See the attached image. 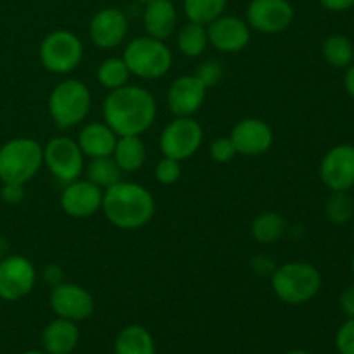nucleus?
I'll list each match as a JSON object with an SVG mask.
<instances>
[{"mask_svg": "<svg viewBox=\"0 0 354 354\" xmlns=\"http://www.w3.org/2000/svg\"><path fill=\"white\" fill-rule=\"evenodd\" d=\"M158 116V102L147 88L140 85H124L111 90L102 104L104 123L118 137H131L149 130Z\"/></svg>", "mask_w": 354, "mask_h": 354, "instance_id": "obj_1", "label": "nucleus"}, {"mask_svg": "<svg viewBox=\"0 0 354 354\" xmlns=\"http://www.w3.org/2000/svg\"><path fill=\"white\" fill-rule=\"evenodd\" d=\"M102 211L120 230H138L154 218L156 201L144 185L121 180L104 190Z\"/></svg>", "mask_w": 354, "mask_h": 354, "instance_id": "obj_2", "label": "nucleus"}, {"mask_svg": "<svg viewBox=\"0 0 354 354\" xmlns=\"http://www.w3.org/2000/svg\"><path fill=\"white\" fill-rule=\"evenodd\" d=\"M272 289L282 303L301 306L313 301L322 290V273L311 263L289 261L277 266L270 275Z\"/></svg>", "mask_w": 354, "mask_h": 354, "instance_id": "obj_3", "label": "nucleus"}, {"mask_svg": "<svg viewBox=\"0 0 354 354\" xmlns=\"http://www.w3.org/2000/svg\"><path fill=\"white\" fill-rule=\"evenodd\" d=\"M44 166V145L30 137H17L0 147V182L26 185Z\"/></svg>", "mask_w": 354, "mask_h": 354, "instance_id": "obj_4", "label": "nucleus"}, {"mask_svg": "<svg viewBox=\"0 0 354 354\" xmlns=\"http://www.w3.org/2000/svg\"><path fill=\"white\" fill-rule=\"evenodd\" d=\"M123 61L137 78L159 80L171 69L173 52L166 41L145 35L128 41L123 52Z\"/></svg>", "mask_w": 354, "mask_h": 354, "instance_id": "obj_5", "label": "nucleus"}, {"mask_svg": "<svg viewBox=\"0 0 354 354\" xmlns=\"http://www.w3.org/2000/svg\"><path fill=\"white\" fill-rule=\"evenodd\" d=\"M92 109V93L83 82L75 78L57 83L48 95V113L62 130L83 123Z\"/></svg>", "mask_w": 354, "mask_h": 354, "instance_id": "obj_6", "label": "nucleus"}, {"mask_svg": "<svg viewBox=\"0 0 354 354\" xmlns=\"http://www.w3.org/2000/svg\"><path fill=\"white\" fill-rule=\"evenodd\" d=\"M40 62L48 73L69 75L83 61V44L73 31L55 30L41 40Z\"/></svg>", "mask_w": 354, "mask_h": 354, "instance_id": "obj_7", "label": "nucleus"}, {"mask_svg": "<svg viewBox=\"0 0 354 354\" xmlns=\"http://www.w3.org/2000/svg\"><path fill=\"white\" fill-rule=\"evenodd\" d=\"M204 130L199 121L192 118H175L169 121L159 137L162 156L175 161H185L196 156L203 147Z\"/></svg>", "mask_w": 354, "mask_h": 354, "instance_id": "obj_8", "label": "nucleus"}, {"mask_svg": "<svg viewBox=\"0 0 354 354\" xmlns=\"http://www.w3.org/2000/svg\"><path fill=\"white\" fill-rule=\"evenodd\" d=\"M44 165L66 185L78 180L85 171V156L76 140L69 137H54L44 145Z\"/></svg>", "mask_w": 354, "mask_h": 354, "instance_id": "obj_9", "label": "nucleus"}, {"mask_svg": "<svg viewBox=\"0 0 354 354\" xmlns=\"http://www.w3.org/2000/svg\"><path fill=\"white\" fill-rule=\"evenodd\" d=\"M37 270L33 263L19 254H9L0 259V299L21 301L33 290Z\"/></svg>", "mask_w": 354, "mask_h": 354, "instance_id": "obj_10", "label": "nucleus"}, {"mask_svg": "<svg viewBox=\"0 0 354 354\" xmlns=\"http://www.w3.org/2000/svg\"><path fill=\"white\" fill-rule=\"evenodd\" d=\"M294 7L289 0H251L245 10V21L251 30L265 35H277L292 24Z\"/></svg>", "mask_w": 354, "mask_h": 354, "instance_id": "obj_11", "label": "nucleus"}, {"mask_svg": "<svg viewBox=\"0 0 354 354\" xmlns=\"http://www.w3.org/2000/svg\"><path fill=\"white\" fill-rule=\"evenodd\" d=\"M48 304L55 317L76 322V324L88 320L95 310V301L90 290L73 282H62L61 286L52 287Z\"/></svg>", "mask_w": 354, "mask_h": 354, "instance_id": "obj_12", "label": "nucleus"}, {"mask_svg": "<svg viewBox=\"0 0 354 354\" xmlns=\"http://www.w3.org/2000/svg\"><path fill=\"white\" fill-rule=\"evenodd\" d=\"M320 180L330 192H349L354 187V145L339 144L324 156Z\"/></svg>", "mask_w": 354, "mask_h": 354, "instance_id": "obj_13", "label": "nucleus"}, {"mask_svg": "<svg viewBox=\"0 0 354 354\" xmlns=\"http://www.w3.org/2000/svg\"><path fill=\"white\" fill-rule=\"evenodd\" d=\"M207 41L211 47L223 54H237L251 41V28L248 21L239 16L221 14L206 26Z\"/></svg>", "mask_w": 354, "mask_h": 354, "instance_id": "obj_14", "label": "nucleus"}, {"mask_svg": "<svg viewBox=\"0 0 354 354\" xmlns=\"http://www.w3.org/2000/svg\"><path fill=\"white\" fill-rule=\"evenodd\" d=\"M102 197L104 190L100 187L86 178H78L75 182L66 183L59 204L68 216L83 220L102 209Z\"/></svg>", "mask_w": 354, "mask_h": 354, "instance_id": "obj_15", "label": "nucleus"}, {"mask_svg": "<svg viewBox=\"0 0 354 354\" xmlns=\"http://www.w3.org/2000/svg\"><path fill=\"white\" fill-rule=\"evenodd\" d=\"M128 28L130 24L123 10L118 7H106L92 17L88 35L95 47L109 50V48L120 47L127 40Z\"/></svg>", "mask_w": 354, "mask_h": 354, "instance_id": "obj_16", "label": "nucleus"}, {"mask_svg": "<svg viewBox=\"0 0 354 354\" xmlns=\"http://www.w3.org/2000/svg\"><path fill=\"white\" fill-rule=\"evenodd\" d=\"M235 151L241 156H261L272 149L275 142L272 127L259 118H244L239 121L230 133Z\"/></svg>", "mask_w": 354, "mask_h": 354, "instance_id": "obj_17", "label": "nucleus"}, {"mask_svg": "<svg viewBox=\"0 0 354 354\" xmlns=\"http://www.w3.org/2000/svg\"><path fill=\"white\" fill-rule=\"evenodd\" d=\"M207 88L196 75H182L173 80L166 93V104L175 118H192L203 107Z\"/></svg>", "mask_w": 354, "mask_h": 354, "instance_id": "obj_18", "label": "nucleus"}, {"mask_svg": "<svg viewBox=\"0 0 354 354\" xmlns=\"http://www.w3.org/2000/svg\"><path fill=\"white\" fill-rule=\"evenodd\" d=\"M176 7L173 0H151L144 6V30L149 37L166 41L176 31Z\"/></svg>", "mask_w": 354, "mask_h": 354, "instance_id": "obj_19", "label": "nucleus"}, {"mask_svg": "<svg viewBox=\"0 0 354 354\" xmlns=\"http://www.w3.org/2000/svg\"><path fill=\"white\" fill-rule=\"evenodd\" d=\"M76 142L85 158H107V156H113L118 135L104 121H92L80 130Z\"/></svg>", "mask_w": 354, "mask_h": 354, "instance_id": "obj_20", "label": "nucleus"}, {"mask_svg": "<svg viewBox=\"0 0 354 354\" xmlns=\"http://www.w3.org/2000/svg\"><path fill=\"white\" fill-rule=\"evenodd\" d=\"M80 344V328L76 322L55 318L41 332V346L47 354H71Z\"/></svg>", "mask_w": 354, "mask_h": 354, "instance_id": "obj_21", "label": "nucleus"}, {"mask_svg": "<svg viewBox=\"0 0 354 354\" xmlns=\"http://www.w3.org/2000/svg\"><path fill=\"white\" fill-rule=\"evenodd\" d=\"M114 354H156L154 337L142 325H127L114 339Z\"/></svg>", "mask_w": 354, "mask_h": 354, "instance_id": "obj_22", "label": "nucleus"}, {"mask_svg": "<svg viewBox=\"0 0 354 354\" xmlns=\"http://www.w3.org/2000/svg\"><path fill=\"white\" fill-rule=\"evenodd\" d=\"M113 159L123 173H135L147 161V147H145L144 140L137 135L118 137Z\"/></svg>", "mask_w": 354, "mask_h": 354, "instance_id": "obj_23", "label": "nucleus"}, {"mask_svg": "<svg viewBox=\"0 0 354 354\" xmlns=\"http://www.w3.org/2000/svg\"><path fill=\"white\" fill-rule=\"evenodd\" d=\"M322 55L332 68L346 69L354 62V45L346 35H330L322 45Z\"/></svg>", "mask_w": 354, "mask_h": 354, "instance_id": "obj_24", "label": "nucleus"}, {"mask_svg": "<svg viewBox=\"0 0 354 354\" xmlns=\"http://www.w3.org/2000/svg\"><path fill=\"white\" fill-rule=\"evenodd\" d=\"M286 234V218L275 211L258 214L251 223V235L259 244H273Z\"/></svg>", "mask_w": 354, "mask_h": 354, "instance_id": "obj_25", "label": "nucleus"}, {"mask_svg": "<svg viewBox=\"0 0 354 354\" xmlns=\"http://www.w3.org/2000/svg\"><path fill=\"white\" fill-rule=\"evenodd\" d=\"M207 45H209L207 31L206 26H203V24L189 21V23L180 28L178 35H176V47H178L180 54L185 55V57H201L207 48Z\"/></svg>", "mask_w": 354, "mask_h": 354, "instance_id": "obj_26", "label": "nucleus"}, {"mask_svg": "<svg viewBox=\"0 0 354 354\" xmlns=\"http://www.w3.org/2000/svg\"><path fill=\"white\" fill-rule=\"evenodd\" d=\"M85 173L86 180L95 183V185L100 187L102 190L109 189L114 183L121 182V175H123V171H121L120 166L116 165L113 156L90 159L88 165L85 166Z\"/></svg>", "mask_w": 354, "mask_h": 354, "instance_id": "obj_27", "label": "nucleus"}, {"mask_svg": "<svg viewBox=\"0 0 354 354\" xmlns=\"http://www.w3.org/2000/svg\"><path fill=\"white\" fill-rule=\"evenodd\" d=\"M130 76L131 73L123 57H107L97 68V82L109 92L128 85Z\"/></svg>", "mask_w": 354, "mask_h": 354, "instance_id": "obj_28", "label": "nucleus"}, {"mask_svg": "<svg viewBox=\"0 0 354 354\" xmlns=\"http://www.w3.org/2000/svg\"><path fill=\"white\" fill-rule=\"evenodd\" d=\"M228 0H183V12L192 23L207 26L211 21L225 14Z\"/></svg>", "mask_w": 354, "mask_h": 354, "instance_id": "obj_29", "label": "nucleus"}, {"mask_svg": "<svg viewBox=\"0 0 354 354\" xmlns=\"http://www.w3.org/2000/svg\"><path fill=\"white\" fill-rule=\"evenodd\" d=\"M325 216L334 225H346L354 216V199L349 192H332L325 203Z\"/></svg>", "mask_w": 354, "mask_h": 354, "instance_id": "obj_30", "label": "nucleus"}, {"mask_svg": "<svg viewBox=\"0 0 354 354\" xmlns=\"http://www.w3.org/2000/svg\"><path fill=\"white\" fill-rule=\"evenodd\" d=\"M154 176L161 185H173V183L178 182L180 176H182V166H180V161H175V159L162 156V159H159V161L156 162Z\"/></svg>", "mask_w": 354, "mask_h": 354, "instance_id": "obj_31", "label": "nucleus"}, {"mask_svg": "<svg viewBox=\"0 0 354 354\" xmlns=\"http://www.w3.org/2000/svg\"><path fill=\"white\" fill-rule=\"evenodd\" d=\"M194 75L206 88H211V86L218 85L223 78V66L216 59H206L204 62H201Z\"/></svg>", "mask_w": 354, "mask_h": 354, "instance_id": "obj_32", "label": "nucleus"}, {"mask_svg": "<svg viewBox=\"0 0 354 354\" xmlns=\"http://www.w3.org/2000/svg\"><path fill=\"white\" fill-rule=\"evenodd\" d=\"M235 156H237V151H235V145L230 137L216 138L209 145V158L218 165H227Z\"/></svg>", "mask_w": 354, "mask_h": 354, "instance_id": "obj_33", "label": "nucleus"}, {"mask_svg": "<svg viewBox=\"0 0 354 354\" xmlns=\"http://www.w3.org/2000/svg\"><path fill=\"white\" fill-rule=\"evenodd\" d=\"M335 349L339 354H354V318H346L335 334Z\"/></svg>", "mask_w": 354, "mask_h": 354, "instance_id": "obj_34", "label": "nucleus"}, {"mask_svg": "<svg viewBox=\"0 0 354 354\" xmlns=\"http://www.w3.org/2000/svg\"><path fill=\"white\" fill-rule=\"evenodd\" d=\"M24 196H26V192H24V185H21V183H3L2 190H0L2 201L10 206L19 204L24 199Z\"/></svg>", "mask_w": 354, "mask_h": 354, "instance_id": "obj_35", "label": "nucleus"}, {"mask_svg": "<svg viewBox=\"0 0 354 354\" xmlns=\"http://www.w3.org/2000/svg\"><path fill=\"white\" fill-rule=\"evenodd\" d=\"M41 277H44L45 283H47L48 287H57L61 286L62 282H66L64 270H62V266H59L57 263H50V265L45 266L44 272H41Z\"/></svg>", "mask_w": 354, "mask_h": 354, "instance_id": "obj_36", "label": "nucleus"}, {"mask_svg": "<svg viewBox=\"0 0 354 354\" xmlns=\"http://www.w3.org/2000/svg\"><path fill=\"white\" fill-rule=\"evenodd\" d=\"M251 266H252V270H254V273H258V275H263V277H270L273 273V270L277 268L275 263H273V259H272V256H268V254L254 256L251 261Z\"/></svg>", "mask_w": 354, "mask_h": 354, "instance_id": "obj_37", "label": "nucleus"}, {"mask_svg": "<svg viewBox=\"0 0 354 354\" xmlns=\"http://www.w3.org/2000/svg\"><path fill=\"white\" fill-rule=\"evenodd\" d=\"M339 308L346 318H354V283L348 286L339 296Z\"/></svg>", "mask_w": 354, "mask_h": 354, "instance_id": "obj_38", "label": "nucleus"}, {"mask_svg": "<svg viewBox=\"0 0 354 354\" xmlns=\"http://www.w3.org/2000/svg\"><path fill=\"white\" fill-rule=\"evenodd\" d=\"M318 2L330 12H346L354 7V0H318Z\"/></svg>", "mask_w": 354, "mask_h": 354, "instance_id": "obj_39", "label": "nucleus"}, {"mask_svg": "<svg viewBox=\"0 0 354 354\" xmlns=\"http://www.w3.org/2000/svg\"><path fill=\"white\" fill-rule=\"evenodd\" d=\"M344 88H346V92L349 93V97L354 99V62L351 66H349V68H346Z\"/></svg>", "mask_w": 354, "mask_h": 354, "instance_id": "obj_40", "label": "nucleus"}, {"mask_svg": "<svg viewBox=\"0 0 354 354\" xmlns=\"http://www.w3.org/2000/svg\"><path fill=\"white\" fill-rule=\"evenodd\" d=\"M7 245H9V244H7V241L2 237V235H0V259L6 258V256H7V249H9Z\"/></svg>", "mask_w": 354, "mask_h": 354, "instance_id": "obj_41", "label": "nucleus"}, {"mask_svg": "<svg viewBox=\"0 0 354 354\" xmlns=\"http://www.w3.org/2000/svg\"><path fill=\"white\" fill-rule=\"evenodd\" d=\"M286 354H313V353L304 351V349H292V351H287Z\"/></svg>", "mask_w": 354, "mask_h": 354, "instance_id": "obj_42", "label": "nucleus"}, {"mask_svg": "<svg viewBox=\"0 0 354 354\" xmlns=\"http://www.w3.org/2000/svg\"><path fill=\"white\" fill-rule=\"evenodd\" d=\"M23 354H47L45 351H38V349H30V351H24Z\"/></svg>", "mask_w": 354, "mask_h": 354, "instance_id": "obj_43", "label": "nucleus"}, {"mask_svg": "<svg viewBox=\"0 0 354 354\" xmlns=\"http://www.w3.org/2000/svg\"><path fill=\"white\" fill-rule=\"evenodd\" d=\"M133 2L142 3V6H145V3H149V2H151V0H133Z\"/></svg>", "mask_w": 354, "mask_h": 354, "instance_id": "obj_44", "label": "nucleus"}, {"mask_svg": "<svg viewBox=\"0 0 354 354\" xmlns=\"http://www.w3.org/2000/svg\"><path fill=\"white\" fill-rule=\"evenodd\" d=\"M351 272H353V275H354V254H353V259H351Z\"/></svg>", "mask_w": 354, "mask_h": 354, "instance_id": "obj_45", "label": "nucleus"}, {"mask_svg": "<svg viewBox=\"0 0 354 354\" xmlns=\"http://www.w3.org/2000/svg\"><path fill=\"white\" fill-rule=\"evenodd\" d=\"M351 221H353V232H354V216H353V220H351Z\"/></svg>", "mask_w": 354, "mask_h": 354, "instance_id": "obj_46", "label": "nucleus"}, {"mask_svg": "<svg viewBox=\"0 0 354 354\" xmlns=\"http://www.w3.org/2000/svg\"><path fill=\"white\" fill-rule=\"evenodd\" d=\"M0 306H2V299H0Z\"/></svg>", "mask_w": 354, "mask_h": 354, "instance_id": "obj_47", "label": "nucleus"}]
</instances>
